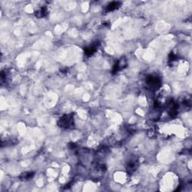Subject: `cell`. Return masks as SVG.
Wrapping results in <instances>:
<instances>
[{"mask_svg": "<svg viewBox=\"0 0 192 192\" xmlns=\"http://www.w3.org/2000/svg\"><path fill=\"white\" fill-rule=\"evenodd\" d=\"M96 51H97V45L92 44L90 46V47H86V50H85V53H86V56H90L93 55Z\"/></svg>", "mask_w": 192, "mask_h": 192, "instance_id": "obj_6", "label": "cell"}, {"mask_svg": "<svg viewBox=\"0 0 192 192\" xmlns=\"http://www.w3.org/2000/svg\"><path fill=\"white\" fill-rule=\"evenodd\" d=\"M146 83L150 90H156L161 86V80L159 77L154 75H149L146 78Z\"/></svg>", "mask_w": 192, "mask_h": 192, "instance_id": "obj_2", "label": "cell"}, {"mask_svg": "<svg viewBox=\"0 0 192 192\" xmlns=\"http://www.w3.org/2000/svg\"><path fill=\"white\" fill-rule=\"evenodd\" d=\"M58 125L59 127L63 128H72L74 126V115L72 113L65 114L60 118L58 121Z\"/></svg>", "mask_w": 192, "mask_h": 192, "instance_id": "obj_1", "label": "cell"}, {"mask_svg": "<svg viewBox=\"0 0 192 192\" xmlns=\"http://www.w3.org/2000/svg\"><path fill=\"white\" fill-rule=\"evenodd\" d=\"M126 67V59L122 60L120 59L116 62V64L113 66V74H116L118 71L122 70V69L125 68Z\"/></svg>", "mask_w": 192, "mask_h": 192, "instance_id": "obj_3", "label": "cell"}, {"mask_svg": "<svg viewBox=\"0 0 192 192\" xmlns=\"http://www.w3.org/2000/svg\"><path fill=\"white\" fill-rule=\"evenodd\" d=\"M120 5H121V3L119 2H110L108 5H107V11H115V10H116L117 8H119Z\"/></svg>", "mask_w": 192, "mask_h": 192, "instance_id": "obj_5", "label": "cell"}, {"mask_svg": "<svg viewBox=\"0 0 192 192\" xmlns=\"http://www.w3.org/2000/svg\"><path fill=\"white\" fill-rule=\"evenodd\" d=\"M137 161H130L128 163L127 165V170L128 171L130 172V173H133L134 170H136L137 166Z\"/></svg>", "mask_w": 192, "mask_h": 192, "instance_id": "obj_7", "label": "cell"}, {"mask_svg": "<svg viewBox=\"0 0 192 192\" xmlns=\"http://www.w3.org/2000/svg\"><path fill=\"white\" fill-rule=\"evenodd\" d=\"M47 13H48V11H47V8L46 7H42L39 9H38L37 11H36L35 12V14L37 17L38 18H41V17H46L47 15Z\"/></svg>", "mask_w": 192, "mask_h": 192, "instance_id": "obj_4", "label": "cell"}, {"mask_svg": "<svg viewBox=\"0 0 192 192\" xmlns=\"http://www.w3.org/2000/svg\"><path fill=\"white\" fill-rule=\"evenodd\" d=\"M33 173H24V174H23L22 175L20 176V179H23V180H27V179H30L31 177L33 176Z\"/></svg>", "mask_w": 192, "mask_h": 192, "instance_id": "obj_8", "label": "cell"}]
</instances>
